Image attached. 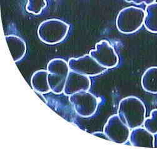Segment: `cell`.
I'll list each match as a JSON object with an SVG mask.
<instances>
[{
  "label": "cell",
  "mask_w": 157,
  "mask_h": 149,
  "mask_svg": "<svg viewBox=\"0 0 157 149\" xmlns=\"http://www.w3.org/2000/svg\"><path fill=\"white\" fill-rule=\"evenodd\" d=\"M117 112L121 120L130 130L142 126L146 119L145 105L135 96L122 99L119 104Z\"/></svg>",
  "instance_id": "obj_1"
},
{
  "label": "cell",
  "mask_w": 157,
  "mask_h": 149,
  "mask_svg": "<svg viewBox=\"0 0 157 149\" xmlns=\"http://www.w3.org/2000/svg\"><path fill=\"white\" fill-rule=\"evenodd\" d=\"M145 17V11L140 8L133 6L124 8L116 17L117 28L123 34H133L142 28Z\"/></svg>",
  "instance_id": "obj_2"
},
{
  "label": "cell",
  "mask_w": 157,
  "mask_h": 149,
  "mask_svg": "<svg viewBox=\"0 0 157 149\" xmlns=\"http://www.w3.org/2000/svg\"><path fill=\"white\" fill-rule=\"evenodd\" d=\"M70 26L59 19L43 21L37 29L39 38L43 43L53 45L62 42L68 34Z\"/></svg>",
  "instance_id": "obj_3"
},
{
  "label": "cell",
  "mask_w": 157,
  "mask_h": 149,
  "mask_svg": "<svg viewBox=\"0 0 157 149\" xmlns=\"http://www.w3.org/2000/svg\"><path fill=\"white\" fill-rule=\"evenodd\" d=\"M47 71L49 72L48 79L51 91L55 94H62L71 71L68 63L61 58L52 59L47 65Z\"/></svg>",
  "instance_id": "obj_4"
},
{
  "label": "cell",
  "mask_w": 157,
  "mask_h": 149,
  "mask_svg": "<svg viewBox=\"0 0 157 149\" xmlns=\"http://www.w3.org/2000/svg\"><path fill=\"white\" fill-rule=\"evenodd\" d=\"M69 100L77 114L84 118L94 115L99 105L97 98L88 91H82L71 95Z\"/></svg>",
  "instance_id": "obj_5"
},
{
  "label": "cell",
  "mask_w": 157,
  "mask_h": 149,
  "mask_svg": "<svg viewBox=\"0 0 157 149\" xmlns=\"http://www.w3.org/2000/svg\"><path fill=\"white\" fill-rule=\"evenodd\" d=\"M89 54L101 66L108 69L116 67L119 62L115 49L107 40H102L95 44V49H92Z\"/></svg>",
  "instance_id": "obj_6"
},
{
  "label": "cell",
  "mask_w": 157,
  "mask_h": 149,
  "mask_svg": "<svg viewBox=\"0 0 157 149\" xmlns=\"http://www.w3.org/2000/svg\"><path fill=\"white\" fill-rule=\"evenodd\" d=\"M71 71H75L88 77L99 76L107 69L101 66L90 54L78 58H71L68 61Z\"/></svg>",
  "instance_id": "obj_7"
},
{
  "label": "cell",
  "mask_w": 157,
  "mask_h": 149,
  "mask_svg": "<svg viewBox=\"0 0 157 149\" xmlns=\"http://www.w3.org/2000/svg\"><path fill=\"white\" fill-rule=\"evenodd\" d=\"M103 131L109 140L119 144H124L129 139L130 129L116 114L110 116L105 123Z\"/></svg>",
  "instance_id": "obj_8"
},
{
  "label": "cell",
  "mask_w": 157,
  "mask_h": 149,
  "mask_svg": "<svg viewBox=\"0 0 157 149\" xmlns=\"http://www.w3.org/2000/svg\"><path fill=\"white\" fill-rule=\"evenodd\" d=\"M91 86L89 77L83 74L70 71L66 81L64 94L66 96H71L75 93L88 91Z\"/></svg>",
  "instance_id": "obj_9"
},
{
  "label": "cell",
  "mask_w": 157,
  "mask_h": 149,
  "mask_svg": "<svg viewBox=\"0 0 157 149\" xmlns=\"http://www.w3.org/2000/svg\"><path fill=\"white\" fill-rule=\"evenodd\" d=\"M132 146L135 147L153 148L154 135L144 127H139L132 129L128 139Z\"/></svg>",
  "instance_id": "obj_10"
},
{
  "label": "cell",
  "mask_w": 157,
  "mask_h": 149,
  "mask_svg": "<svg viewBox=\"0 0 157 149\" xmlns=\"http://www.w3.org/2000/svg\"><path fill=\"white\" fill-rule=\"evenodd\" d=\"M11 56L14 63L21 61L26 54L27 47L25 41L16 35L10 34L5 36Z\"/></svg>",
  "instance_id": "obj_11"
},
{
  "label": "cell",
  "mask_w": 157,
  "mask_h": 149,
  "mask_svg": "<svg viewBox=\"0 0 157 149\" xmlns=\"http://www.w3.org/2000/svg\"><path fill=\"white\" fill-rule=\"evenodd\" d=\"M48 74L47 70H38L33 73L31 78V84L34 91L43 94L51 91L48 83Z\"/></svg>",
  "instance_id": "obj_12"
},
{
  "label": "cell",
  "mask_w": 157,
  "mask_h": 149,
  "mask_svg": "<svg viewBox=\"0 0 157 149\" xmlns=\"http://www.w3.org/2000/svg\"><path fill=\"white\" fill-rule=\"evenodd\" d=\"M141 84L144 90L151 94H157V66L148 68L142 77Z\"/></svg>",
  "instance_id": "obj_13"
},
{
  "label": "cell",
  "mask_w": 157,
  "mask_h": 149,
  "mask_svg": "<svg viewBox=\"0 0 157 149\" xmlns=\"http://www.w3.org/2000/svg\"><path fill=\"white\" fill-rule=\"evenodd\" d=\"M144 26L150 32L157 33V2L147 5L145 9Z\"/></svg>",
  "instance_id": "obj_14"
},
{
  "label": "cell",
  "mask_w": 157,
  "mask_h": 149,
  "mask_svg": "<svg viewBox=\"0 0 157 149\" xmlns=\"http://www.w3.org/2000/svg\"><path fill=\"white\" fill-rule=\"evenodd\" d=\"M46 5V0H28L26 10L30 13L38 15L41 13Z\"/></svg>",
  "instance_id": "obj_15"
},
{
  "label": "cell",
  "mask_w": 157,
  "mask_h": 149,
  "mask_svg": "<svg viewBox=\"0 0 157 149\" xmlns=\"http://www.w3.org/2000/svg\"><path fill=\"white\" fill-rule=\"evenodd\" d=\"M143 125L152 134L157 133V109H153L150 112V117L145 119Z\"/></svg>",
  "instance_id": "obj_16"
},
{
  "label": "cell",
  "mask_w": 157,
  "mask_h": 149,
  "mask_svg": "<svg viewBox=\"0 0 157 149\" xmlns=\"http://www.w3.org/2000/svg\"><path fill=\"white\" fill-rule=\"evenodd\" d=\"M128 3H132L135 5H140L142 4H145L146 5H149L156 2V0H125Z\"/></svg>",
  "instance_id": "obj_17"
},
{
  "label": "cell",
  "mask_w": 157,
  "mask_h": 149,
  "mask_svg": "<svg viewBox=\"0 0 157 149\" xmlns=\"http://www.w3.org/2000/svg\"><path fill=\"white\" fill-rule=\"evenodd\" d=\"M92 135L94 136H96V137H100L101 139H105L106 140H109V139L107 137V136H106V134L104 133V132H94L92 133Z\"/></svg>",
  "instance_id": "obj_18"
},
{
  "label": "cell",
  "mask_w": 157,
  "mask_h": 149,
  "mask_svg": "<svg viewBox=\"0 0 157 149\" xmlns=\"http://www.w3.org/2000/svg\"><path fill=\"white\" fill-rule=\"evenodd\" d=\"M35 92H36V94H37V96L41 99L42 101H43L45 104H47V101H46V98L44 97L43 94H42V93L39 92H36V91H35Z\"/></svg>",
  "instance_id": "obj_19"
},
{
  "label": "cell",
  "mask_w": 157,
  "mask_h": 149,
  "mask_svg": "<svg viewBox=\"0 0 157 149\" xmlns=\"http://www.w3.org/2000/svg\"><path fill=\"white\" fill-rule=\"evenodd\" d=\"M154 147L157 148V133L154 134Z\"/></svg>",
  "instance_id": "obj_20"
}]
</instances>
